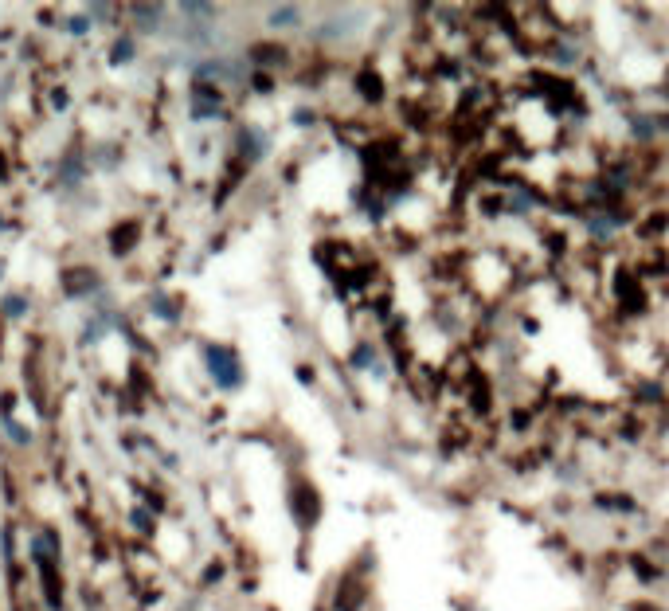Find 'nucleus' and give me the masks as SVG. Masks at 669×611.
I'll return each instance as SVG.
<instances>
[{"instance_id": "nucleus-2", "label": "nucleus", "mask_w": 669, "mask_h": 611, "mask_svg": "<svg viewBox=\"0 0 669 611\" xmlns=\"http://www.w3.org/2000/svg\"><path fill=\"white\" fill-rule=\"evenodd\" d=\"M270 149V138L263 130H255V126H247V130H239V153L247 157V161H263Z\"/></svg>"}, {"instance_id": "nucleus-10", "label": "nucleus", "mask_w": 669, "mask_h": 611, "mask_svg": "<svg viewBox=\"0 0 669 611\" xmlns=\"http://www.w3.org/2000/svg\"><path fill=\"white\" fill-rule=\"evenodd\" d=\"M106 326H110V314H98L94 322H87V326H83V341H102Z\"/></svg>"}, {"instance_id": "nucleus-8", "label": "nucleus", "mask_w": 669, "mask_h": 611, "mask_svg": "<svg viewBox=\"0 0 669 611\" xmlns=\"http://www.w3.org/2000/svg\"><path fill=\"white\" fill-rule=\"evenodd\" d=\"M110 63L122 67V63H134V36H122L118 44L110 47Z\"/></svg>"}, {"instance_id": "nucleus-6", "label": "nucleus", "mask_w": 669, "mask_h": 611, "mask_svg": "<svg viewBox=\"0 0 669 611\" xmlns=\"http://www.w3.org/2000/svg\"><path fill=\"white\" fill-rule=\"evenodd\" d=\"M59 177H63V185H79V181H83V157L71 153V157L59 165Z\"/></svg>"}, {"instance_id": "nucleus-9", "label": "nucleus", "mask_w": 669, "mask_h": 611, "mask_svg": "<svg viewBox=\"0 0 669 611\" xmlns=\"http://www.w3.org/2000/svg\"><path fill=\"white\" fill-rule=\"evenodd\" d=\"M4 431H8V439H12L16 447H28V443H32V431H28L24 423H16L12 416H4Z\"/></svg>"}, {"instance_id": "nucleus-7", "label": "nucleus", "mask_w": 669, "mask_h": 611, "mask_svg": "<svg viewBox=\"0 0 669 611\" xmlns=\"http://www.w3.org/2000/svg\"><path fill=\"white\" fill-rule=\"evenodd\" d=\"M149 310H153L157 318H165V322H177V318H180L177 302H169L165 294H153V298H149Z\"/></svg>"}, {"instance_id": "nucleus-12", "label": "nucleus", "mask_w": 669, "mask_h": 611, "mask_svg": "<svg viewBox=\"0 0 669 611\" xmlns=\"http://www.w3.org/2000/svg\"><path fill=\"white\" fill-rule=\"evenodd\" d=\"M134 525L137 529H149V514H145V510H134Z\"/></svg>"}, {"instance_id": "nucleus-5", "label": "nucleus", "mask_w": 669, "mask_h": 611, "mask_svg": "<svg viewBox=\"0 0 669 611\" xmlns=\"http://www.w3.org/2000/svg\"><path fill=\"white\" fill-rule=\"evenodd\" d=\"M0 314H4L8 322H20V318L28 314V298H24V294H4V298H0Z\"/></svg>"}, {"instance_id": "nucleus-3", "label": "nucleus", "mask_w": 669, "mask_h": 611, "mask_svg": "<svg viewBox=\"0 0 669 611\" xmlns=\"http://www.w3.org/2000/svg\"><path fill=\"white\" fill-rule=\"evenodd\" d=\"M130 16L137 20V32H157L165 20V4H130Z\"/></svg>"}, {"instance_id": "nucleus-13", "label": "nucleus", "mask_w": 669, "mask_h": 611, "mask_svg": "<svg viewBox=\"0 0 669 611\" xmlns=\"http://www.w3.org/2000/svg\"><path fill=\"white\" fill-rule=\"evenodd\" d=\"M0 271H4V267H0Z\"/></svg>"}, {"instance_id": "nucleus-4", "label": "nucleus", "mask_w": 669, "mask_h": 611, "mask_svg": "<svg viewBox=\"0 0 669 611\" xmlns=\"http://www.w3.org/2000/svg\"><path fill=\"white\" fill-rule=\"evenodd\" d=\"M267 24L274 32H286V28H298L302 24V8L298 4H274L267 12Z\"/></svg>"}, {"instance_id": "nucleus-11", "label": "nucleus", "mask_w": 669, "mask_h": 611, "mask_svg": "<svg viewBox=\"0 0 669 611\" xmlns=\"http://www.w3.org/2000/svg\"><path fill=\"white\" fill-rule=\"evenodd\" d=\"M90 28H94V20H90L87 12H83V16H71V20H67V32H71V36H87Z\"/></svg>"}, {"instance_id": "nucleus-1", "label": "nucleus", "mask_w": 669, "mask_h": 611, "mask_svg": "<svg viewBox=\"0 0 669 611\" xmlns=\"http://www.w3.org/2000/svg\"><path fill=\"white\" fill-rule=\"evenodd\" d=\"M204 365H208V376L216 380V388L223 392H235L243 388V361L231 345H208L204 349Z\"/></svg>"}]
</instances>
